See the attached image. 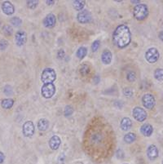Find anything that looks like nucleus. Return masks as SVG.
Instances as JSON below:
<instances>
[{
  "instance_id": "obj_26",
  "label": "nucleus",
  "mask_w": 163,
  "mask_h": 164,
  "mask_svg": "<svg viewBox=\"0 0 163 164\" xmlns=\"http://www.w3.org/2000/svg\"><path fill=\"white\" fill-rule=\"evenodd\" d=\"M27 3V7L30 9H34L36 8L38 4V1H36V0H30V1H27L26 2Z\"/></svg>"
},
{
  "instance_id": "obj_3",
  "label": "nucleus",
  "mask_w": 163,
  "mask_h": 164,
  "mask_svg": "<svg viewBox=\"0 0 163 164\" xmlns=\"http://www.w3.org/2000/svg\"><path fill=\"white\" fill-rule=\"evenodd\" d=\"M56 78V73L53 69L46 68L42 71L41 80L44 84L47 83H52Z\"/></svg>"
},
{
  "instance_id": "obj_32",
  "label": "nucleus",
  "mask_w": 163,
  "mask_h": 164,
  "mask_svg": "<svg viewBox=\"0 0 163 164\" xmlns=\"http://www.w3.org/2000/svg\"><path fill=\"white\" fill-rule=\"evenodd\" d=\"M123 94L127 97H131L133 95V91L131 88L130 87H126L125 89L123 90Z\"/></svg>"
},
{
  "instance_id": "obj_7",
  "label": "nucleus",
  "mask_w": 163,
  "mask_h": 164,
  "mask_svg": "<svg viewBox=\"0 0 163 164\" xmlns=\"http://www.w3.org/2000/svg\"><path fill=\"white\" fill-rule=\"evenodd\" d=\"M77 19L79 23L86 24L91 22L92 17H91V12H89V11H87V10L86 9H83L78 12V14L77 16Z\"/></svg>"
},
{
  "instance_id": "obj_29",
  "label": "nucleus",
  "mask_w": 163,
  "mask_h": 164,
  "mask_svg": "<svg viewBox=\"0 0 163 164\" xmlns=\"http://www.w3.org/2000/svg\"><path fill=\"white\" fill-rule=\"evenodd\" d=\"M126 78L128 80L129 82H134L136 79V74L134 72H129L127 74V76H126Z\"/></svg>"
},
{
  "instance_id": "obj_8",
  "label": "nucleus",
  "mask_w": 163,
  "mask_h": 164,
  "mask_svg": "<svg viewBox=\"0 0 163 164\" xmlns=\"http://www.w3.org/2000/svg\"><path fill=\"white\" fill-rule=\"evenodd\" d=\"M133 117L138 122H144L147 118V113L144 109L140 107H135L133 110Z\"/></svg>"
},
{
  "instance_id": "obj_21",
  "label": "nucleus",
  "mask_w": 163,
  "mask_h": 164,
  "mask_svg": "<svg viewBox=\"0 0 163 164\" xmlns=\"http://www.w3.org/2000/svg\"><path fill=\"white\" fill-rule=\"evenodd\" d=\"M73 6H74V8L75 10H77V11H82V10H83L84 6H85V1H82V0L74 1Z\"/></svg>"
},
{
  "instance_id": "obj_5",
  "label": "nucleus",
  "mask_w": 163,
  "mask_h": 164,
  "mask_svg": "<svg viewBox=\"0 0 163 164\" xmlns=\"http://www.w3.org/2000/svg\"><path fill=\"white\" fill-rule=\"evenodd\" d=\"M56 92V87L53 83H47V84H44L42 87V89H41V93H42V96L44 97V98H51L54 96V94Z\"/></svg>"
},
{
  "instance_id": "obj_23",
  "label": "nucleus",
  "mask_w": 163,
  "mask_h": 164,
  "mask_svg": "<svg viewBox=\"0 0 163 164\" xmlns=\"http://www.w3.org/2000/svg\"><path fill=\"white\" fill-rule=\"evenodd\" d=\"M154 78L158 81H163V69H157L154 71Z\"/></svg>"
},
{
  "instance_id": "obj_34",
  "label": "nucleus",
  "mask_w": 163,
  "mask_h": 164,
  "mask_svg": "<svg viewBox=\"0 0 163 164\" xmlns=\"http://www.w3.org/2000/svg\"><path fill=\"white\" fill-rule=\"evenodd\" d=\"M65 160V154H61V155L59 156L58 159L56 161V164H64Z\"/></svg>"
},
{
  "instance_id": "obj_1",
  "label": "nucleus",
  "mask_w": 163,
  "mask_h": 164,
  "mask_svg": "<svg viewBox=\"0 0 163 164\" xmlns=\"http://www.w3.org/2000/svg\"><path fill=\"white\" fill-rule=\"evenodd\" d=\"M113 41L118 48H125L131 41V34L130 29L126 25H120L114 30Z\"/></svg>"
},
{
  "instance_id": "obj_2",
  "label": "nucleus",
  "mask_w": 163,
  "mask_h": 164,
  "mask_svg": "<svg viewBox=\"0 0 163 164\" xmlns=\"http://www.w3.org/2000/svg\"><path fill=\"white\" fill-rule=\"evenodd\" d=\"M133 14H134V17L136 20L144 21L149 16V8H148L146 4L140 3V4L136 5L134 7Z\"/></svg>"
},
{
  "instance_id": "obj_4",
  "label": "nucleus",
  "mask_w": 163,
  "mask_h": 164,
  "mask_svg": "<svg viewBox=\"0 0 163 164\" xmlns=\"http://www.w3.org/2000/svg\"><path fill=\"white\" fill-rule=\"evenodd\" d=\"M159 57H160V53H159L158 50L155 47L149 48L145 53V59L150 64L156 63L157 61H158Z\"/></svg>"
},
{
  "instance_id": "obj_38",
  "label": "nucleus",
  "mask_w": 163,
  "mask_h": 164,
  "mask_svg": "<svg viewBox=\"0 0 163 164\" xmlns=\"http://www.w3.org/2000/svg\"><path fill=\"white\" fill-rule=\"evenodd\" d=\"M159 38H160L161 41H163V31H161V32L159 33Z\"/></svg>"
},
{
  "instance_id": "obj_27",
  "label": "nucleus",
  "mask_w": 163,
  "mask_h": 164,
  "mask_svg": "<svg viewBox=\"0 0 163 164\" xmlns=\"http://www.w3.org/2000/svg\"><path fill=\"white\" fill-rule=\"evenodd\" d=\"M64 113H65V116H66V117L71 116L73 114V113H74V109H73L72 106H65V112Z\"/></svg>"
},
{
  "instance_id": "obj_40",
  "label": "nucleus",
  "mask_w": 163,
  "mask_h": 164,
  "mask_svg": "<svg viewBox=\"0 0 163 164\" xmlns=\"http://www.w3.org/2000/svg\"><path fill=\"white\" fill-rule=\"evenodd\" d=\"M162 164H163V162H162Z\"/></svg>"
},
{
  "instance_id": "obj_19",
  "label": "nucleus",
  "mask_w": 163,
  "mask_h": 164,
  "mask_svg": "<svg viewBox=\"0 0 163 164\" xmlns=\"http://www.w3.org/2000/svg\"><path fill=\"white\" fill-rule=\"evenodd\" d=\"M14 105V100H12L11 98H7L2 100V102H1V106L2 108L5 109V110H8V109H11Z\"/></svg>"
},
{
  "instance_id": "obj_14",
  "label": "nucleus",
  "mask_w": 163,
  "mask_h": 164,
  "mask_svg": "<svg viewBox=\"0 0 163 164\" xmlns=\"http://www.w3.org/2000/svg\"><path fill=\"white\" fill-rule=\"evenodd\" d=\"M61 143V138L58 136H53L49 141V146L52 150H58Z\"/></svg>"
},
{
  "instance_id": "obj_28",
  "label": "nucleus",
  "mask_w": 163,
  "mask_h": 164,
  "mask_svg": "<svg viewBox=\"0 0 163 164\" xmlns=\"http://www.w3.org/2000/svg\"><path fill=\"white\" fill-rule=\"evenodd\" d=\"M2 30H3V33L7 36H10L12 34V28L10 26H5Z\"/></svg>"
},
{
  "instance_id": "obj_31",
  "label": "nucleus",
  "mask_w": 163,
  "mask_h": 164,
  "mask_svg": "<svg viewBox=\"0 0 163 164\" xmlns=\"http://www.w3.org/2000/svg\"><path fill=\"white\" fill-rule=\"evenodd\" d=\"M8 46V42H7V40L5 39H2L0 41V50L1 51H3Z\"/></svg>"
},
{
  "instance_id": "obj_36",
  "label": "nucleus",
  "mask_w": 163,
  "mask_h": 164,
  "mask_svg": "<svg viewBox=\"0 0 163 164\" xmlns=\"http://www.w3.org/2000/svg\"><path fill=\"white\" fill-rule=\"evenodd\" d=\"M4 159H5V156L4 154H3V153L0 152V164H2V162H4Z\"/></svg>"
},
{
  "instance_id": "obj_33",
  "label": "nucleus",
  "mask_w": 163,
  "mask_h": 164,
  "mask_svg": "<svg viewBox=\"0 0 163 164\" xmlns=\"http://www.w3.org/2000/svg\"><path fill=\"white\" fill-rule=\"evenodd\" d=\"M3 92H4L7 96H10V95H12V88L11 86L9 85H7V86H5L4 88H3Z\"/></svg>"
},
{
  "instance_id": "obj_6",
  "label": "nucleus",
  "mask_w": 163,
  "mask_h": 164,
  "mask_svg": "<svg viewBox=\"0 0 163 164\" xmlns=\"http://www.w3.org/2000/svg\"><path fill=\"white\" fill-rule=\"evenodd\" d=\"M142 103L144 107L148 110H152L156 105V101L152 94H145L142 97Z\"/></svg>"
},
{
  "instance_id": "obj_18",
  "label": "nucleus",
  "mask_w": 163,
  "mask_h": 164,
  "mask_svg": "<svg viewBox=\"0 0 163 164\" xmlns=\"http://www.w3.org/2000/svg\"><path fill=\"white\" fill-rule=\"evenodd\" d=\"M49 127V121L46 118H41L38 122V128L39 131H46Z\"/></svg>"
},
{
  "instance_id": "obj_20",
  "label": "nucleus",
  "mask_w": 163,
  "mask_h": 164,
  "mask_svg": "<svg viewBox=\"0 0 163 164\" xmlns=\"http://www.w3.org/2000/svg\"><path fill=\"white\" fill-rule=\"evenodd\" d=\"M136 140V135L133 132H128L124 136V141L127 144H131Z\"/></svg>"
},
{
  "instance_id": "obj_39",
  "label": "nucleus",
  "mask_w": 163,
  "mask_h": 164,
  "mask_svg": "<svg viewBox=\"0 0 163 164\" xmlns=\"http://www.w3.org/2000/svg\"><path fill=\"white\" fill-rule=\"evenodd\" d=\"M131 2H132V3H139V4H140V1H131Z\"/></svg>"
},
{
  "instance_id": "obj_25",
  "label": "nucleus",
  "mask_w": 163,
  "mask_h": 164,
  "mask_svg": "<svg viewBox=\"0 0 163 164\" xmlns=\"http://www.w3.org/2000/svg\"><path fill=\"white\" fill-rule=\"evenodd\" d=\"M10 22H11V24H12V26H20L22 24V21H21V19L20 18V17H12L11 20H10Z\"/></svg>"
},
{
  "instance_id": "obj_9",
  "label": "nucleus",
  "mask_w": 163,
  "mask_h": 164,
  "mask_svg": "<svg viewBox=\"0 0 163 164\" xmlns=\"http://www.w3.org/2000/svg\"><path fill=\"white\" fill-rule=\"evenodd\" d=\"M22 132L26 137H32L34 134V125L31 121H27L22 127Z\"/></svg>"
},
{
  "instance_id": "obj_13",
  "label": "nucleus",
  "mask_w": 163,
  "mask_h": 164,
  "mask_svg": "<svg viewBox=\"0 0 163 164\" xmlns=\"http://www.w3.org/2000/svg\"><path fill=\"white\" fill-rule=\"evenodd\" d=\"M2 10L3 13L7 16H11L15 12V7L12 2L9 1H5L2 3Z\"/></svg>"
},
{
  "instance_id": "obj_16",
  "label": "nucleus",
  "mask_w": 163,
  "mask_h": 164,
  "mask_svg": "<svg viewBox=\"0 0 163 164\" xmlns=\"http://www.w3.org/2000/svg\"><path fill=\"white\" fill-rule=\"evenodd\" d=\"M112 52L109 50H105L101 55V61L105 65H109L112 61Z\"/></svg>"
},
{
  "instance_id": "obj_11",
  "label": "nucleus",
  "mask_w": 163,
  "mask_h": 164,
  "mask_svg": "<svg viewBox=\"0 0 163 164\" xmlns=\"http://www.w3.org/2000/svg\"><path fill=\"white\" fill-rule=\"evenodd\" d=\"M56 16L52 13H50V14L47 15L45 18L43 19V21H42V23H43V26L46 27V28H53L55 25H56Z\"/></svg>"
},
{
  "instance_id": "obj_22",
  "label": "nucleus",
  "mask_w": 163,
  "mask_h": 164,
  "mask_svg": "<svg viewBox=\"0 0 163 164\" xmlns=\"http://www.w3.org/2000/svg\"><path fill=\"white\" fill-rule=\"evenodd\" d=\"M86 53H87V49H86V47H81L78 48V50L76 52V56H77L78 58L82 60V59H83L86 56Z\"/></svg>"
},
{
  "instance_id": "obj_12",
  "label": "nucleus",
  "mask_w": 163,
  "mask_h": 164,
  "mask_svg": "<svg viewBox=\"0 0 163 164\" xmlns=\"http://www.w3.org/2000/svg\"><path fill=\"white\" fill-rule=\"evenodd\" d=\"M158 149H157V147L156 146L150 145V146L148 147V150H147V156H148V158H149L151 161H153V160L157 159V157H158Z\"/></svg>"
},
{
  "instance_id": "obj_37",
  "label": "nucleus",
  "mask_w": 163,
  "mask_h": 164,
  "mask_svg": "<svg viewBox=\"0 0 163 164\" xmlns=\"http://www.w3.org/2000/svg\"><path fill=\"white\" fill-rule=\"evenodd\" d=\"M46 2L47 3V5H53L55 3V1H49V0H47V1H46Z\"/></svg>"
},
{
  "instance_id": "obj_30",
  "label": "nucleus",
  "mask_w": 163,
  "mask_h": 164,
  "mask_svg": "<svg viewBox=\"0 0 163 164\" xmlns=\"http://www.w3.org/2000/svg\"><path fill=\"white\" fill-rule=\"evenodd\" d=\"M100 42L99 40H96V41H94L92 45H91V50H92V52H96L98 50V48L100 47Z\"/></svg>"
},
{
  "instance_id": "obj_15",
  "label": "nucleus",
  "mask_w": 163,
  "mask_h": 164,
  "mask_svg": "<svg viewBox=\"0 0 163 164\" xmlns=\"http://www.w3.org/2000/svg\"><path fill=\"white\" fill-rule=\"evenodd\" d=\"M140 132L144 135L145 136L149 137L153 134V127L151 124L149 123H145V124L142 125L140 127Z\"/></svg>"
},
{
  "instance_id": "obj_17",
  "label": "nucleus",
  "mask_w": 163,
  "mask_h": 164,
  "mask_svg": "<svg viewBox=\"0 0 163 164\" xmlns=\"http://www.w3.org/2000/svg\"><path fill=\"white\" fill-rule=\"evenodd\" d=\"M121 128L122 131H128L132 127V122L129 118H123L121 121Z\"/></svg>"
},
{
  "instance_id": "obj_35",
  "label": "nucleus",
  "mask_w": 163,
  "mask_h": 164,
  "mask_svg": "<svg viewBox=\"0 0 163 164\" xmlns=\"http://www.w3.org/2000/svg\"><path fill=\"white\" fill-rule=\"evenodd\" d=\"M65 51H64V50H62V49L59 50L58 52H57V56H58V57L60 59L64 58V56H65Z\"/></svg>"
},
{
  "instance_id": "obj_10",
  "label": "nucleus",
  "mask_w": 163,
  "mask_h": 164,
  "mask_svg": "<svg viewBox=\"0 0 163 164\" xmlns=\"http://www.w3.org/2000/svg\"><path fill=\"white\" fill-rule=\"evenodd\" d=\"M15 41H16V45L19 47L23 46L27 41V34L26 32L23 30L17 31L15 35Z\"/></svg>"
},
{
  "instance_id": "obj_24",
  "label": "nucleus",
  "mask_w": 163,
  "mask_h": 164,
  "mask_svg": "<svg viewBox=\"0 0 163 164\" xmlns=\"http://www.w3.org/2000/svg\"><path fill=\"white\" fill-rule=\"evenodd\" d=\"M79 71L82 75L85 76V75H87L90 73V68H89V66H86V65H82V66H80Z\"/></svg>"
}]
</instances>
